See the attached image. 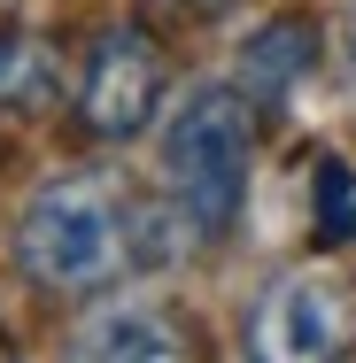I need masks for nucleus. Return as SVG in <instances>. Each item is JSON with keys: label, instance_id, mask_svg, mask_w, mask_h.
Returning a JSON list of instances; mask_svg holds the SVG:
<instances>
[{"label": "nucleus", "instance_id": "3", "mask_svg": "<svg viewBox=\"0 0 356 363\" xmlns=\"http://www.w3.org/2000/svg\"><path fill=\"white\" fill-rule=\"evenodd\" d=\"M356 309L333 279H279L248 309V363H341Z\"/></svg>", "mask_w": 356, "mask_h": 363}, {"label": "nucleus", "instance_id": "1", "mask_svg": "<svg viewBox=\"0 0 356 363\" xmlns=\"http://www.w3.org/2000/svg\"><path fill=\"white\" fill-rule=\"evenodd\" d=\"M16 263L55 294H93L140 263V217L101 178H63L16 217Z\"/></svg>", "mask_w": 356, "mask_h": 363}, {"label": "nucleus", "instance_id": "4", "mask_svg": "<svg viewBox=\"0 0 356 363\" xmlns=\"http://www.w3.org/2000/svg\"><path fill=\"white\" fill-rule=\"evenodd\" d=\"M155 101H163V55H155V39L147 31H101L93 55H85V70H77V124L93 140H132V132H147Z\"/></svg>", "mask_w": 356, "mask_h": 363}, {"label": "nucleus", "instance_id": "9", "mask_svg": "<svg viewBox=\"0 0 356 363\" xmlns=\"http://www.w3.org/2000/svg\"><path fill=\"white\" fill-rule=\"evenodd\" d=\"M349 70H356V16H349Z\"/></svg>", "mask_w": 356, "mask_h": 363}, {"label": "nucleus", "instance_id": "5", "mask_svg": "<svg viewBox=\"0 0 356 363\" xmlns=\"http://www.w3.org/2000/svg\"><path fill=\"white\" fill-rule=\"evenodd\" d=\"M310 55H318V31L302 23V16H286V23H264L248 47H240V93L248 101H286L294 85H302V70H310Z\"/></svg>", "mask_w": 356, "mask_h": 363}, {"label": "nucleus", "instance_id": "10", "mask_svg": "<svg viewBox=\"0 0 356 363\" xmlns=\"http://www.w3.org/2000/svg\"><path fill=\"white\" fill-rule=\"evenodd\" d=\"M0 363H16V356H8V340H0Z\"/></svg>", "mask_w": 356, "mask_h": 363}, {"label": "nucleus", "instance_id": "8", "mask_svg": "<svg viewBox=\"0 0 356 363\" xmlns=\"http://www.w3.org/2000/svg\"><path fill=\"white\" fill-rule=\"evenodd\" d=\"M318 232L325 240H356V178L341 162H318Z\"/></svg>", "mask_w": 356, "mask_h": 363}, {"label": "nucleus", "instance_id": "2", "mask_svg": "<svg viewBox=\"0 0 356 363\" xmlns=\"http://www.w3.org/2000/svg\"><path fill=\"white\" fill-rule=\"evenodd\" d=\"M248 162H256L248 93H225V85L186 93V108H178L171 132H163V178H171V201L186 209L194 232H225V224L240 217Z\"/></svg>", "mask_w": 356, "mask_h": 363}, {"label": "nucleus", "instance_id": "7", "mask_svg": "<svg viewBox=\"0 0 356 363\" xmlns=\"http://www.w3.org/2000/svg\"><path fill=\"white\" fill-rule=\"evenodd\" d=\"M55 85L47 39H0V108H39Z\"/></svg>", "mask_w": 356, "mask_h": 363}, {"label": "nucleus", "instance_id": "6", "mask_svg": "<svg viewBox=\"0 0 356 363\" xmlns=\"http://www.w3.org/2000/svg\"><path fill=\"white\" fill-rule=\"evenodd\" d=\"M171 356H178V340H171L163 317H147V309H109V317H93V325L70 340L63 363H171Z\"/></svg>", "mask_w": 356, "mask_h": 363}]
</instances>
